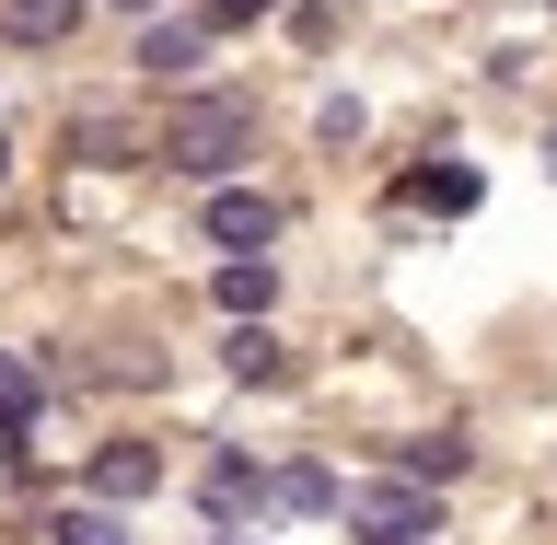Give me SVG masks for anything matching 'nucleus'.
<instances>
[{"label": "nucleus", "mask_w": 557, "mask_h": 545, "mask_svg": "<svg viewBox=\"0 0 557 545\" xmlns=\"http://www.w3.org/2000/svg\"><path fill=\"white\" fill-rule=\"evenodd\" d=\"M244 151H256V94H198V104H174L163 116V139H151V163L163 174H233Z\"/></svg>", "instance_id": "nucleus-1"}, {"label": "nucleus", "mask_w": 557, "mask_h": 545, "mask_svg": "<svg viewBox=\"0 0 557 545\" xmlns=\"http://www.w3.org/2000/svg\"><path fill=\"white\" fill-rule=\"evenodd\" d=\"M348 534H360V545H418V534H442V499H430L418 476L348 487Z\"/></svg>", "instance_id": "nucleus-2"}, {"label": "nucleus", "mask_w": 557, "mask_h": 545, "mask_svg": "<svg viewBox=\"0 0 557 545\" xmlns=\"http://www.w3.org/2000/svg\"><path fill=\"white\" fill-rule=\"evenodd\" d=\"M209 244L268 256V244H278V198H256V186H221V198H209Z\"/></svg>", "instance_id": "nucleus-3"}, {"label": "nucleus", "mask_w": 557, "mask_h": 545, "mask_svg": "<svg viewBox=\"0 0 557 545\" xmlns=\"http://www.w3.org/2000/svg\"><path fill=\"white\" fill-rule=\"evenodd\" d=\"M35 407H47V372H35V360H12V348H0V453H24Z\"/></svg>", "instance_id": "nucleus-4"}, {"label": "nucleus", "mask_w": 557, "mask_h": 545, "mask_svg": "<svg viewBox=\"0 0 557 545\" xmlns=\"http://www.w3.org/2000/svg\"><path fill=\"white\" fill-rule=\"evenodd\" d=\"M209 511H221V522H244V511H278V476H256L244 453H221V465H209Z\"/></svg>", "instance_id": "nucleus-5"}, {"label": "nucleus", "mask_w": 557, "mask_h": 545, "mask_svg": "<svg viewBox=\"0 0 557 545\" xmlns=\"http://www.w3.org/2000/svg\"><path fill=\"white\" fill-rule=\"evenodd\" d=\"M139 487H163V453L151 442H104L94 453V499H139Z\"/></svg>", "instance_id": "nucleus-6"}, {"label": "nucleus", "mask_w": 557, "mask_h": 545, "mask_svg": "<svg viewBox=\"0 0 557 545\" xmlns=\"http://www.w3.org/2000/svg\"><path fill=\"white\" fill-rule=\"evenodd\" d=\"M70 24H82V0H0V35L12 47H59Z\"/></svg>", "instance_id": "nucleus-7"}, {"label": "nucleus", "mask_w": 557, "mask_h": 545, "mask_svg": "<svg viewBox=\"0 0 557 545\" xmlns=\"http://www.w3.org/2000/svg\"><path fill=\"white\" fill-rule=\"evenodd\" d=\"M198 47H209V24H151V35H139V70H151V82H186Z\"/></svg>", "instance_id": "nucleus-8"}, {"label": "nucleus", "mask_w": 557, "mask_h": 545, "mask_svg": "<svg viewBox=\"0 0 557 545\" xmlns=\"http://www.w3.org/2000/svg\"><path fill=\"white\" fill-rule=\"evenodd\" d=\"M221 372H233V383H290V348H278L268 325H233V348H221Z\"/></svg>", "instance_id": "nucleus-9"}, {"label": "nucleus", "mask_w": 557, "mask_h": 545, "mask_svg": "<svg viewBox=\"0 0 557 545\" xmlns=\"http://www.w3.org/2000/svg\"><path fill=\"white\" fill-rule=\"evenodd\" d=\"M278 511H302V522L313 511H348V487L325 476V465H278Z\"/></svg>", "instance_id": "nucleus-10"}, {"label": "nucleus", "mask_w": 557, "mask_h": 545, "mask_svg": "<svg viewBox=\"0 0 557 545\" xmlns=\"http://www.w3.org/2000/svg\"><path fill=\"white\" fill-rule=\"evenodd\" d=\"M268 290H278L268 256H233V268H221V302H233V313H268Z\"/></svg>", "instance_id": "nucleus-11"}, {"label": "nucleus", "mask_w": 557, "mask_h": 545, "mask_svg": "<svg viewBox=\"0 0 557 545\" xmlns=\"http://www.w3.org/2000/svg\"><path fill=\"white\" fill-rule=\"evenodd\" d=\"M407 476L418 487H430V476H465V442H453V430H442V442H407Z\"/></svg>", "instance_id": "nucleus-12"}, {"label": "nucleus", "mask_w": 557, "mask_h": 545, "mask_svg": "<svg viewBox=\"0 0 557 545\" xmlns=\"http://www.w3.org/2000/svg\"><path fill=\"white\" fill-rule=\"evenodd\" d=\"M59 545H128V534H116V511H59Z\"/></svg>", "instance_id": "nucleus-13"}, {"label": "nucleus", "mask_w": 557, "mask_h": 545, "mask_svg": "<svg viewBox=\"0 0 557 545\" xmlns=\"http://www.w3.org/2000/svg\"><path fill=\"white\" fill-rule=\"evenodd\" d=\"M256 12H268V0H209L198 24H209V35H244V24H256Z\"/></svg>", "instance_id": "nucleus-14"}, {"label": "nucleus", "mask_w": 557, "mask_h": 545, "mask_svg": "<svg viewBox=\"0 0 557 545\" xmlns=\"http://www.w3.org/2000/svg\"><path fill=\"white\" fill-rule=\"evenodd\" d=\"M116 12H151V0H116Z\"/></svg>", "instance_id": "nucleus-15"}, {"label": "nucleus", "mask_w": 557, "mask_h": 545, "mask_svg": "<svg viewBox=\"0 0 557 545\" xmlns=\"http://www.w3.org/2000/svg\"><path fill=\"white\" fill-rule=\"evenodd\" d=\"M0 174H12V151H0Z\"/></svg>", "instance_id": "nucleus-16"}, {"label": "nucleus", "mask_w": 557, "mask_h": 545, "mask_svg": "<svg viewBox=\"0 0 557 545\" xmlns=\"http://www.w3.org/2000/svg\"><path fill=\"white\" fill-rule=\"evenodd\" d=\"M221 545H244V534H221Z\"/></svg>", "instance_id": "nucleus-17"}]
</instances>
